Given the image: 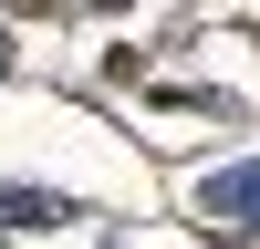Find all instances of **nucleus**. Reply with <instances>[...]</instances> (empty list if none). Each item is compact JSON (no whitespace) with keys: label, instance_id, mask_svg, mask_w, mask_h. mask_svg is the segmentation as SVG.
Masks as SVG:
<instances>
[{"label":"nucleus","instance_id":"f03ea898","mask_svg":"<svg viewBox=\"0 0 260 249\" xmlns=\"http://www.w3.org/2000/svg\"><path fill=\"white\" fill-rule=\"evenodd\" d=\"M73 208L62 197H42V187H0V239H21V228H62Z\"/></svg>","mask_w":260,"mask_h":249},{"label":"nucleus","instance_id":"f257e3e1","mask_svg":"<svg viewBox=\"0 0 260 249\" xmlns=\"http://www.w3.org/2000/svg\"><path fill=\"white\" fill-rule=\"evenodd\" d=\"M198 218H208V228H250V239H260V156L198 187Z\"/></svg>","mask_w":260,"mask_h":249}]
</instances>
